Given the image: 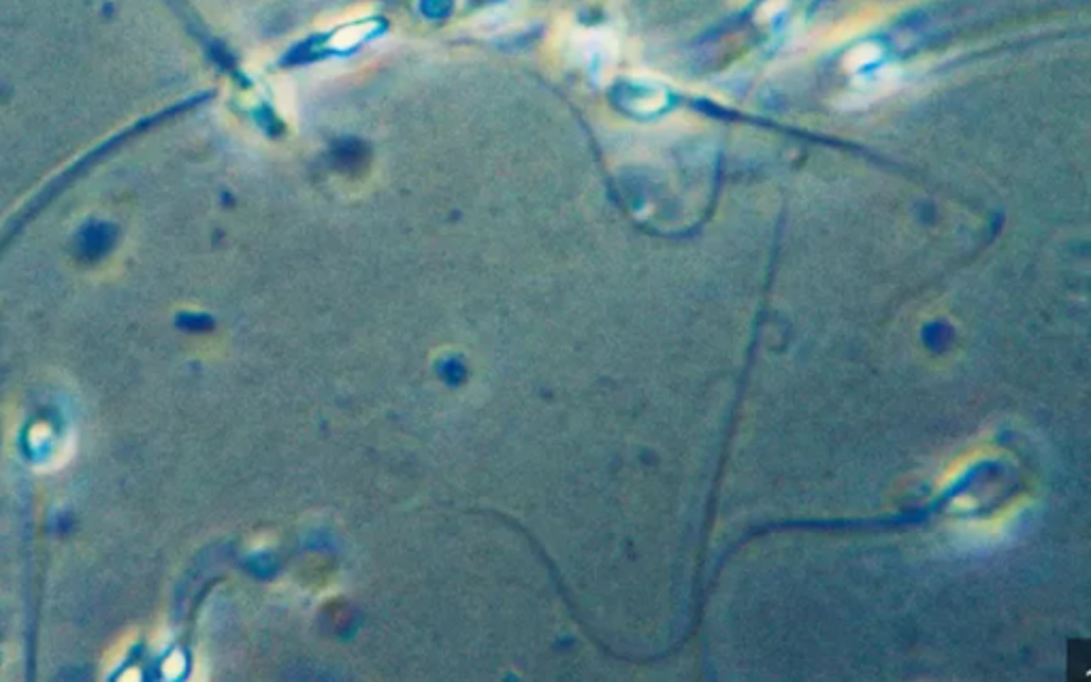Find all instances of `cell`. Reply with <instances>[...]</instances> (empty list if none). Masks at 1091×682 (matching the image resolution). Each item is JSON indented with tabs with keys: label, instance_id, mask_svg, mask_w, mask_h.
Listing matches in <instances>:
<instances>
[{
	"label": "cell",
	"instance_id": "6da1fadb",
	"mask_svg": "<svg viewBox=\"0 0 1091 682\" xmlns=\"http://www.w3.org/2000/svg\"><path fill=\"white\" fill-rule=\"evenodd\" d=\"M1025 501H1028V499L1019 497V499H1015L1011 503V506L1000 510L996 516L991 518V521H981V523L970 525L968 538L974 540V542H981V544H991V542L1002 540L1006 535V531L1019 521L1021 512L1025 510Z\"/></svg>",
	"mask_w": 1091,
	"mask_h": 682
}]
</instances>
